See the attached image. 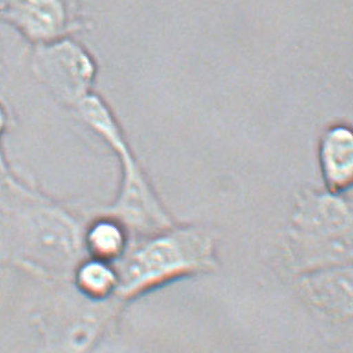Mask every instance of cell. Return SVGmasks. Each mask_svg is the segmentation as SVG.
Returning <instances> with one entry per match:
<instances>
[{"label": "cell", "mask_w": 353, "mask_h": 353, "mask_svg": "<svg viewBox=\"0 0 353 353\" xmlns=\"http://www.w3.org/2000/svg\"><path fill=\"white\" fill-rule=\"evenodd\" d=\"M79 115L110 146L121 165L118 197L105 212L124 226L146 232H163L172 228L170 215L159 200L143 168L131 152L123 130L101 99L88 95L79 101Z\"/></svg>", "instance_id": "obj_1"}, {"label": "cell", "mask_w": 353, "mask_h": 353, "mask_svg": "<svg viewBox=\"0 0 353 353\" xmlns=\"http://www.w3.org/2000/svg\"><path fill=\"white\" fill-rule=\"evenodd\" d=\"M290 246L310 268H336L352 255V203L346 194L305 189L296 197Z\"/></svg>", "instance_id": "obj_2"}, {"label": "cell", "mask_w": 353, "mask_h": 353, "mask_svg": "<svg viewBox=\"0 0 353 353\" xmlns=\"http://www.w3.org/2000/svg\"><path fill=\"white\" fill-rule=\"evenodd\" d=\"M215 242L206 230L180 228L163 231L131 252L117 271V290L124 296L174 276L209 268L214 261Z\"/></svg>", "instance_id": "obj_3"}, {"label": "cell", "mask_w": 353, "mask_h": 353, "mask_svg": "<svg viewBox=\"0 0 353 353\" xmlns=\"http://www.w3.org/2000/svg\"><path fill=\"white\" fill-rule=\"evenodd\" d=\"M43 66L61 97L78 103L88 95L94 78V64L81 48L64 43L43 57Z\"/></svg>", "instance_id": "obj_4"}, {"label": "cell", "mask_w": 353, "mask_h": 353, "mask_svg": "<svg viewBox=\"0 0 353 353\" xmlns=\"http://www.w3.org/2000/svg\"><path fill=\"white\" fill-rule=\"evenodd\" d=\"M322 176L332 194H346L353 177V135L345 125H334L325 131L319 149Z\"/></svg>", "instance_id": "obj_5"}, {"label": "cell", "mask_w": 353, "mask_h": 353, "mask_svg": "<svg viewBox=\"0 0 353 353\" xmlns=\"http://www.w3.org/2000/svg\"><path fill=\"white\" fill-rule=\"evenodd\" d=\"M305 288L321 307L339 314H351L352 274L350 266L322 268L308 277Z\"/></svg>", "instance_id": "obj_6"}, {"label": "cell", "mask_w": 353, "mask_h": 353, "mask_svg": "<svg viewBox=\"0 0 353 353\" xmlns=\"http://www.w3.org/2000/svg\"><path fill=\"white\" fill-rule=\"evenodd\" d=\"M126 234L123 223L112 216L92 223L86 234V243L97 260L115 259L124 251Z\"/></svg>", "instance_id": "obj_7"}, {"label": "cell", "mask_w": 353, "mask_h": 353, "mask_svg": "<svg viewBox=\"0 0 353 353\" xmlns=\"http://www.w3.org/2000/svg\"><path fill=\"white\" fill-rule=\"evenodd\" d=\"M78 283L83 291L92 296H105L118 286L117 271L101 260L86 262L78 272Z\"/></svg>", "instance_id": "obj_8"}, {"label": "cell", "mask_w": 353, "mask_h": 353, "mask_svg": "<svg viewBox=\"0 0 353 353\" xmlns=\"http://www.w3.org/2000/svg\"><path fill=\"white\" fill-rule=\"evenodd\" d=\"M26 13L29 30L39 37L55 33L61 23V10L55 0H30Z\"/></svg>", "instance_id": "obj_9"}, {"label": "cell", "mask_w": 353, "mask_h": 353, "mask_svg": "<svg viewBox=\"0 0 353 353\" xmlns=\"http://www.w3.org/2000/svg\"><path fill=\"white\" fill-rule=\"evenodd\" d=\"M3 123H4V119H3V114L0 112V129L3 128Z\"/></svg>", "instance_id": "obj_10"}]
</instances>
